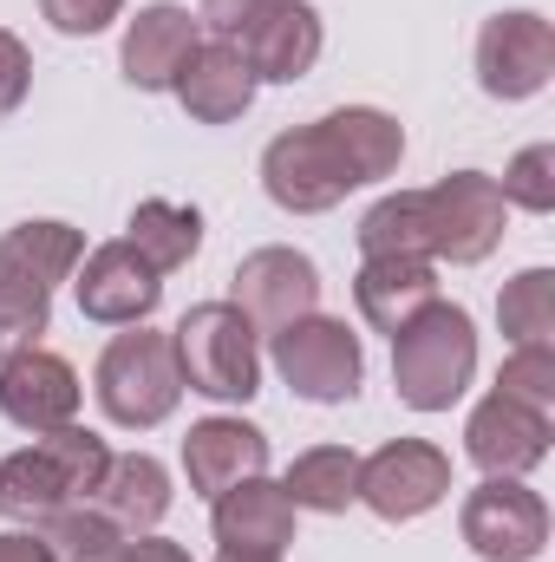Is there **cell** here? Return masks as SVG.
Returning a JSON list of instances; mask_svg holds the SVG:
<instances>
[{
    "instance_id": "cell-1",
    "label": "cell",
    "mask_w": 555,
    "mask_h": 562,
    "mask_svg": "<svg viewBox=\"0 0 555 562\" xmlns=\"http://www.w3.org/2000/svg\"><path fill=\"white\" fill-rule=\"evenodd\" d=\"M406 157V125L380 105H340L314 125H294L262 150V190L287 216H320L347 190L393 177Z\"/></svg>"
},
{
    "instance_id": "cell-2",
    "label": "cell",
    "mask_w": 555,
    "mask_h": 562,
    "mask_svg": "<svg viewBox=\"0 0 555 562\" xmlns=\"http://www.w3.org/2000/svg\"><path fill=\"white\" fill-rule=\"evenodd\" d=\"M86 262V236L72 223H13L0 236V360L39 347L53 321V288Z\"/></svg>"
},
{
    "instance_id": "cell-3",
    "label": "cell",
    "mask_w": 555,
    "mask_h": 562,
    "mask_svg": "<svg viewBox=\"0 0 555 562\" xmlns=\"http://www.w3.org/2000/svg\"><path fill=\"white\" fill-rule=\"evenodd\" d=\"M105 464H112V451H105L99 431H86V425L39 431L26 451H13V458L0 464V517L39 530L46 517L86 504V497L99 491Z\"/></svg>"
},
{
    "instance_id": "cell-4",
    "label": "cell",
    "mask_w": 555,
    "mask_h": 562,
    "mask_svg": "<svg viewBox=\"0 0 555 562\" xmlns=\"http://www.w3.org/2000/svg\"><path fill=\"white\" fill-rule=\"evenodd\" d=\"M477 373V327L457 301H431L393 334V386L412 413H451Z\"/></svg>"
},
{
    "instance_id": "cell-5",
    "label": "cell",
    "mask_w": 555,
    "mask_h": 562,
    "mask_svg": "<svg viewBox=\"0 0 555 562\" xmlns=\"http://www.w3.org/2000/svg\"><path fill=\"white\" fill-rule=\"evenodd\" d=\"M262 334L242 321L236 301H196L177 327H170V347H177V373L190 393L216 400V406H242L262 393Z\"/></svg>"
},
{
    "instance_id": "cell-6",
    "label": "cell",
    "mask_w": 555,
    "mask_h": 562,
    "mask_svg": "<svg viewBox=\"0 0 555 562\" xmlns=\"http://www.w3.org/2000/svg\"><path fill=\"white\" fill-rule=\"evenodd\" d=\"M92 393H99V413L125 431H150L177 413L183 400V373H177V347L170 334L157 327H125L99 367H92Z\"/></svg>"
},
{
    "instance_id": "cell-7",
    "label": "cell",
    "mask_w": 555,
    "mask_h": 562,
    "mask_svg": "<svg viewBox=\"0 0 555 562\" xmlns=\"http://www.w3.org/2000/svg\"><path fill=\"white\" fill-rule=\"evenodd\" d=\"M275 373L307 406H347L360 393V373H366L360 334L333 314H307V321L275 334Z\"/></svg>"
},
{
    "instance_id": "cell-8",
    "label": "cell",
    "mask_w": 555,
    "mask_h": 562,
    "mask_svg": "<svg viewBox=\"0 0 555 562\" xmlns=\"http://www.w3.org/2000/svg\"><path fill=\"white\" fill-rule=\"evenodd\" d=\"M424 223H431V262H484L497 256L503 243V223H510V203L497 190V177L484 170H451L424 190Z\"/></svg>"
},
{
    "instance_id": "cell-9",
    "label": "cell",
    "mask_w": 555,
    "mask_h": 562,
    "mask_svg": "<svg viewBox=\"0 0 555 562\" xmlns=\"http://www.w3.org/2000/svg\"><path fill=\"white\" fill-rule=\"evenodd\" d=\"M457 530H464L471 557L484 562H536L550 543V504L523 477H484L464 497Z\"/></svg>"
},
{
    "instance_id": "cell-10",
    "label": "cell",
    "mask_w": 555,
    "mask_h": 562,
    "mask_svg": "<svg viewBox=\"0 0 555 562\" xmlns=\"http://www.w3.org/2000/svg\"><path fill=\"white\" fill-rule=\"evenodd\" d=\"M451 491V458L431 438H393L373 458H360V504L386 524H412L438 510Z\"/></svg>"
},
{
    "instance_id": "cell-11",
    "label": "cell",
    "mask_w": 555,
    "mask_h": 562,
    "mask_svg": "<svg viewBox=\"0 0 555 562\" xmlns=\"http://www.w3.org/2000/svg\"><path fill=\"white\" fill-rule=\"evenodd\" d=\"M229 301L242 307V321H249L256 334H281V327H294V321H307V314L320 307V269H314L301 249L269 243V249H256V256L236 262Z\"/></svg>"
},
{
    "instance_id": "cell-12",
    "label": "cell",
    "mask_w": 555,
    "mask_h": 562,
    "mask_svg": "<svg viewBox=\"0 0 555 562\" xmlns=\"http://www.w3.org/2000/svg\"><path fill=\"white\" fill-rule=\"evenodd\" d=\"M555 72V26L543 13H497L477 33V86L503 105L536 99Z\"/></svg>"
},
{
    "instance_id": "cell-13",
    "label": "cell",
    "mask_w": 555,
    "mask_h": 562,
    "mask_svg": "<svg viewBox=\"0 0 555 562\" xmlns=\"http://www.w3.org/2000/svg\"><path fill=\"white\" fill-rule=\"evenodd\" d=\"M72 294H79V314L99 321V327H144L163 301V276L144 262L132 243H99L79 269H72Z\"/></svg>"
},
{
    "instance_id": "cell-14",
    "label": "cell",
    "mask_w": 555,
    "mask_h": 562,
    "mask_svg": "<svg viewBox=\"0 0 555 562\" xmlns=\"http://www.w3.org/2000/svg\"><path fill=\"white\" fill-rule=\"evenodd\" d=\"M464 458L484 477H523L550 458V413H530L517 400H503L497 386L477 400V413L464 419Z\"/></svg>"
},
{
    "instance_id": "cell-15",
    "label": "cell",
    "mask_w": 555,
    "mask_h": 562,
    "mask_svg": "<svg viewBox=\"0 0 555 562\" xmlns=\"http://www.w3.org/2000/svg\"><path fill=\"white\" fill-rule=\"evenodd\" d=\"M79 373L72 360L46 353V347H26V353H7L0 360V413L20 425V431H59V425L79 419Z\"/></svg>"
},
{
    "instance_id": "cell-16",
    "label": "cell",
    "mask_w": 555,
    "mask_h": 562,
    "mask_svg": "<svg viewBox=\"0 0 555 562\" xmlns=\"http://www.w3.org/2000/svg\"><path fill=\"white\" fill-rule=\"evenodd\" d=\"M294 517H301L294 497L281 491L269 471L229 484L223 497H209V530H216V543L236 550V557H281V550L294 543Z\"/></svg>"
},
{
    "instance_id": "cell-17",
    "label": "cell",
    "mask_w": 555,
    "mask_h": 562,
    "mask_svg": "<svg viewBox=\"0 0 555 562\" xmlns=\"http://www.w3.org/2000/svg\"><path fill=\"white\" fill-rule=\"evenodd\" d=\"M196 46H203L196 13L177 7V0H150V7H138V20L125 26L118 66H125V79H132L138 92H170L177 72H183V59H190Z\"/></svg>"
},
{
    "instance_id": "cell-18",
    "label": "cell",
    "mask_w": 555,
    "mask_h": 562,
    "mask_svg": "<svg viewBox=\"0 0 555 562\" xmlns=\"http://www.w3.org/2000/svg\"><path fill=\"white\" fill-rule=\"evenodd\" d=\"M269 471V438L249 419H196L190 438H183V477L196 497H223L229 484L242 477H262Z\"/></svg>"
},
{
    "instance_id": "cell-19",
    "label": "cell",
    "mask_w": 555,
    "mask_h": 562,
    "mask_svg": "<svg viewBox=\"0 0 555 562\" xmlns=\"http://www.w3.org/2000/svg\"><path fill=\"white\" fill-rule=\"evenodd\" d=\"M170 92L183 99V112H190L196 125H236V119L256 105V72H249V59H242L229 40H203V46L183 59V72H177Z\"/></svg>"
},
{
    "instance_id": "cell-20",
    "label": "cell",
    "mask_w": 555,
    "mask_h": 562,
    "mask_svg": "<svg viewBox=\"0 0 555 562\" xmlns=\"http://www.w3.org/2000/svg\"><path fill=\"white\" fill-rule=\"evenodd\" d=\"M320 46H327L320 13H314L307 0H281L269 20H256V26L242 33V46H236V53L249 59L256 86H262V79H269V86H294V79H307V72H314Z\"/></svg>"
},
{
    "instance_id": "cell-21",
    "label": "cell",
    "mask_w": 555,
    "mask_h": 562,
    "mask_svg": "<svg viewBox=\"0 0 555 562\" xmlns=\"http://www.w3.org/2000/svg\"><path fill=\"white\" fill-rule=\"evenodd\" d=\"M353 301H360V321L373 334H399L406 321H418L438 301V262H424V256H366L360 276H353Z\"/></svg>"
},
{
    "instance_id": "cell-22",
    "label": "cell",
    "mask_w": 555,
    "mask_h": 562,
    "mask_svg": "<svg viewBox=\"0 0 555 562\" xmlns=\"http://www.w3.org/2000/svg\"><path fill=\"white\" fill-rule=\"evenodd\" d=\"M92 504H99V517L118 524V537H150L163 524V510H170V471L150 451H125V458L105 464Z\"/></svg>"
},
{
    "instance_id": "cell-23",
    "label": "cell",
    "mask_w": 555,
    "mask_h": 562,
    "mask_svg": "<svg viewBox=\"0 0 555 562\" xmlns=\"http://www.w3.org/2000/svg\"><path fill=\"white\" fill-rule=\"evenodd\" d=\"M125 243L138 249L157 276H177V269H183V262L203 249V216H196L190 203L144 196L138 210H132V223H125Z\"/></svg>"
},
{
    "instance_id": "cell-24",
    "label": "cell",
    "mask_w": 555,
    "mask_h": 562,
    "mask_svg": "<svg viewBox=\"0 0 555 562\" xmlns=\"http://www.w3.org/2000/svg\"><path fill=\"white\" fill-rule=\"evenodd\" d=\"M281 491L294 497V510H320V517H340L347 504H360V458L347 445H314L287 464Z\"/></svg>"
},
{
    "instance_id": "cell-25",
    "label": "cell",
    "mask_w": 555,
    "mask_h": 562,
    "mask_svg": "<svg viewBox=\"0 0 555 562\" xmlns=\"http://www.w3.org/2000/svg\"><path fill=\"white\" fill-rule=\"evenodd\" d=\"M360 256H424L431 262V223L424 190H393L360 216Z\"/></svg>"
},
{
    "instance_id": "cell-26",
    "label": "cell",
    "mask_w": 555,
    "mask_h": 562,
    "mask_svg": "<svg viewBox=\"0 0 555 562\" xmlns=\"http://www.w3.org/2000/svg\"><path fill=\"white\" fill-rule=\"evenodd\" d=\"M497 321H503L510 347H555V276L550 269H523L517 281H503Z\"/></svg>"
},
{
    "instance_id": "cell-27",
    "label": "cell",
    "mask_w": 555,
    "mask_h": 562,
    "mask_svg": "<svg viewBox=\"0 0 555 562\" xmlns=\"http://www.w3.org/2000/svg\"><path fill=\"white\" fill-rule=\"evenodd\" d=\"M53 562H105L118 543H132V537H118V524L112 517H99V504L86 497V504H72V510H59V517H46L39 530H33Z\"/></svg>"
},
{
    "instance_id": "cell-28",
    "label": "cell",
    "mask_w": 555,
    "mask_h": 562,
    "mask_svg": "<svg viewBox=\"0 0 555 562\" xmlns=\"http://www.w3.org/2000/svg\"><path fill=\"white\" fill-rule=\"evenodd\" d=\"M497 393L530 406V413H555V347H510Z\"/></svg>"
},
{
    "instance_id": "cell-29",
    "label": "cell",
    "mask_w": 555,
    "mask_h": 562,
    "mask_svg": "<svg viewBox=\"0 0 555 562\" xmlns=\"http://www.w3.org/2000/svg\"><path fill=\"white\" fill-rule=\"evenodd\" d=\"M497 190H503V203H517V210H530V216H550L555 210V144L517 150Z\"/></svg>"
},
{
    "instance_id": "cell-30",
    "label": "cell",
    "mask_w": 555,
    "mask_h": 562,
    "mask_svg": "<svg viewBox=\"0 0 555 562\" xmlns=\"http://www.w3.org/2000/svg\"><path fill=\"white\" fill-rule=\"evenodd\" d=\"M39 13L53 20V33H66V40H92V33H105V26L125 13V0H39Z\"/></svg>"
},
{
    "instance_id": "cell-31",
    "label": "cell",
    "mask_w": 555,
    "mask_h": 562,
    "mask_svg": "<svg viewBox=\"0 0 555 562\" xmlns=\"http://www.w3.org/2000/svg\"><path fill=\"white\" fill-rule=\"evenodd\" d=\"M281 0H203L196 7V26L209 33V40H229V46H242V33L256 26V20H269Z\"/></svg>"
},
{
    "instance_id": "cell-32",
    "label": "cell",
    "mask_w": 555,
    "mask_h": 562,
    "mask_svg": "<svg viewBox=\"0 0 555 562\" xmlns=\"http://www.w3.org/2000/svg\"><path fill=\"white\" fill-rule=\"evenodd\" d=\"M26 92H33V53H26L20 33L0 26V125L26 105Z\"/></svg>"
},
{
    "instance_id": "cell-33",
    "label": "cell",
    "mask_w": 555,
    "mask_h": 562,
    "mask_svg": "<svg viewBox=\"0 0 555 562\" xmlns=\"http://www.w3.org/2000/svg\"><path fill=\"white\" fill-rule=\"evenodd\" d=\"M105 562H190L183 543H163V537H132V543H118Z\"/></svg>"
},
{
    "instance_id": "cell-34",
    "label": "cell",
    "mask_w": 555,
    "mask_h": 562,
    "mask_svg": "<svg viewBox=\"0 0 555 562\" xmlns=\"http://www.w3.org/2000/svg\"><path fill=\"white\" fill-rule=\"evenodd\" d=\"M0 562H53V550L33 530H0Z\"/></svg>"
},
{
    "instance_id": "cell-35",
    "label": "cell",
    "mask_w": 555,
    "mask_h": 562,
    "mask_svg": "<svg viewBox=\"0 0 555 562\" xmlns=\"http://www.w3.org/2000/svg\"><path fill=\"white\" fill-rule=\"evenodd\" d=\"M216 562H281V557H236V550H223Z\"/></svg>"
}]
</instances>
